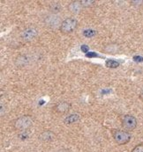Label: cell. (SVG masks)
Segmentation results:
<instances>
[{"instance_id":"cell-1","label":"cell","mask_w":143,"mask_h":152,"mask_svg":"<svg viewBox=\"0 0 143 152\" xmlns=\"http://www.w3.org/2000/svg\"><path fill=\"white\" fill-rule=\"evenodd\" d=\"M112 137L114 142L119 145L127 144L132 139V135L128 131L120 129H114L112 131Z\"/></svg>"},{"instance_id":"cell-2","label":"cell","mask_w":143,"mask_h":152,"mask_svg":"<svg viewBox=\"0 0 143 152\" xmlns=\"http://www.w3.org/2000/svg\"><path fill=\"white\" fill-rule=\"evenodd\" d=\"M33 123H34V119L31 115H24L18 118L14 121L13 126L18 130L26 131L33 126Z\"/></svg>"},{"instance_id":"cell-3","label":"cell","mask_w":143,"mask_h":152,"mask_svg":"<svg viewBox=\"0 0 143 152\" xmlns=\"http://www.w3.org/2000/svg\"><path fill=\"white\" fill-rule=\"evenodd\" d=\"M78 26V21L73 18H67L63 20L59 26V29L63 34H71Z\"/></svg>"},{"instance_id":"cell-4","label":"cell","mask_w":143,"mask_h":152,"mask_svg":"<svg viewBox=\"0 0 143 152\" xmlns=\"http://www.w3.org/2000/svg\"><path fill=\"white\" fill-rule=\"evenodd\" d=\"M121 123H122L123 128L126 130H133L136 129L138 121L137 119L131 114H126L124 115L121 120Z\"/></svg>"},{"instance_id":"cell-5","label":"cell","mask_w":143,"mask_h":152,"mask_svg":"<svg viewBox=\"0 0 143 152\" xmlns=\"http://www.w3.org/2000/svg\"><path fill=\"white\" fill-rule=\"evenodd\" d=\"M38 35V31L35 27H28L22 31L21 34V38L24 42H31L34 39H36Z\"/></svg>"},{"instance_id":"cell-6","label":"cell","mask_w":143,"mask_h":152,"mask_svg":"<svg viewBox=\"0 0 143 152\" xmlns=\"http://www.w3.org/2000/svg\"><path fill=\"white\" fill-rule=\"evenodd\" d=\"M72 107L71 103L67 102V101H60L58 104L55 105L54 110L56 113H59V114H64L70 111V109Z\"/></svg>"},{"instance_id":"cell-7","label":"cell","mask_w":143,"mask_h":152,"mask_svg":"<svg viewBox=\"0 0 143 152\" xmlns=\"http://www.w3.org/2000/svg\"><path fill=\"white\" fill-rule=\"evenodd\" d=\"M81 121V116L78 113H72L64 119V123L65 125H73Z\"/></svg>"},{"instance_id":"cell-8","label":"cell","mask_w":143,"mask_h":152,"mask_svg":"<svg viewBox=\"0 0 143 152\" xmlns=\"http://www.w3.org/2000/svg\"><path fill=\"white\" fill-rule=\"evenodd\" d=\"M56 137V134L50 130H45L43 131L40 134L39 138L40 140L42 141L43 142H52Z\"/></svg>"},{"instance_id":"cell-9","label":"cell","mask_w":143,"mask_h":152,"mask_svg":"<svg viewBox=\"0 0 143 152\" xmlns=\"http://www.w3.org/2000/svg\"><path fill=\"white\" fill-rule=\"evenodd\" d=\"M45 23L47 26H51V27H57L58 26H60L62 22L59 20V18L55 16V15H51V16H48L45 19Z\"/></svg>"},{"instance_id":"cell-10","label":"cell","mask_w":143,"mask_h":152,"mask_svg":"<svg viewBox=\"0 0 143 152\" xmlns=\"http://www.w3.org/2000/svg\"><path fill=\"white\" fill-rule=\"evenodd\" d=\"M29 63V58L26 55H21L15 59V65L17 67H24Z\"/></svg>"},{"instance_id":"cell-11","label":"cell","mask_w":143,"mask_h":152,"mask_svg":"<svg viewBox=\"0 0 143 152\" xmlns=\"http://www.w3.org/2000/svg\"><path fill=\"white\" fill-rule=\"evenodd\" d=\"M49 10H50V12L53 15H55V14L60 12L62 11L61 4H60L59 2H53V3H51V4H50Z\"/></svg>"},{"instance_id":"cell-12","label":"cell","mask_w":143,"mask_h":152,"mask_svg":"<svg viewBox=\"0 0 143 152\" xmlns=\"http://www.w3.org/2000/svg\"><path fill=\"white\" fill-rule=\"evenodd\" d=\"M82 8L83 7L82 6L81 1H73L69 4V9L73 13H78L82 10Z\"/></svg>"},{"instance_id":"cell-13","label":"cell","mask_w":143,"mask_h":152,"mask_svg":"<svg viewBox=\"0 0 143 152\" xmlns=\"http://www.w3.org/2000/svg\"><path fill=\"white\" fill-rule=\"evenodd\" d=\"M105 65L110 69H116L119 66V63L113 59H108L105 63Z\"/></svg>"},{"instance_id":"cell-14","label":"cell","mask_w":143,"mask_h":152,"mask_svg":"<svg viewBox=\"0 0 143 152\" xmlns=\"http://www.w3.org/2000/svg\"><path fill=\"white\" fill-rule=\"evenodd\" d=\"M97 34V32L94 29H86L83 31V35L86 38H92L94 36H96Z\"/></svg>"},{"instance_id":"cell-15","label":"cell","mask_w":143,"mask_h":152,"mask_svg":"<svg viewBox=\"0 0 143 152\" xmlns=\"http://www.w3.org/2000/svg\"><path fill=\"white\" fill-rule=\"evenodd\" d=\"M82 6L83 8H87V7H91L96 4V1L94 0H83L81 1Z\"/></svg>"},{"instance_id":"cell-16","label":"cell","mask_w":143,"mask_h":152,"mask_svg":"<svg viewBox=\"0 0 143 152\" xmlns=\"http://www.w3.org/2000/svg\"><path fill=\"white\" fill-rule=\"evenodd\" d=\"M131 152H143V143L135 146Z\"/></svg>"},{"instance_id":"cell-17","label":"cell","mask_w":143,"mask_h":152,"mask_svg":"<svg viewBox=\"0 0 143 152\" xmlns=\"http://www.w3.org/2000/svg\"><path fill=\"white\" fill-rule=\"evenodd\" d=\"M86 56L88 57V58H92V57H98L99 56L95 52H89V53L86 54Z\"/></svg>"},{"instance_id":"cell-18","label":"cell","mask_w":143,"mask_h":152,"mask_svg":"<svg viewBox=\"0 0 143 152\" xmlns=\"http://www.w3.org/2000/svg\"><path fill=\"white\" fill-rule=\"evenodd\" d=\"M81 49H82V51L83 53H86V54H87L88 51H89V48L87 45H82V47H81Z\"/></svg>"},{"instance_id":"cell-19","label":"cell","mask_w":143,"mask_h":152,"mask_svg":"<svg viewBox=\"0 0 143 152\" xmlns=\"http://www.w3.org/2000/svg\"><path fill=\"white\" fill-rule=\"evenodd\" d=\"M134 61L136 62H142L143 61V57H141V56H134Z\"/></svg>"},{"instance_id":"cell-20","label":"cell","mask_w":143,"mask_h":152,"mask_svg":"<svg viewBox=\"0 0 143 152\" xmlns=\"http://www.w3.org/2000/svg\"><path fill=\"white\" fill-rule=\"evenodd\" d=\"M140 99H142L143 101V90L142 91V92H141V94H140Z\"/></svg>"}]
</instances>
